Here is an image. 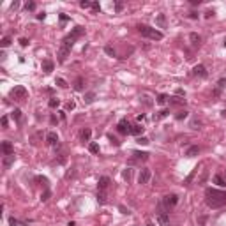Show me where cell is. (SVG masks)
Listing matches in <instances>:
<instances>
[{
  "mask_svg": "<svg viewBox=\"0 0 226 226\" xmlns=\"http://www.w3.org/2000/svg\"><path fill=\"white\" fill-rule=\"evenodd\" d=\"M205 201L210 209H219L226 205V193L219 189H207L205 191Z\"/></svg>",
  "mask_w": 226,
  "mask_h": 226,
  "instance_id": "cell-1",
  "label": "cell"
},
{
  "mask_svg": "<svg viewBox=\"0 0 226 226\" xmlns=\"http://www.w3.org/2000/svg\"><path fill=\"white\" fill-rule=\"evenodd\" d=\"M83 32H85V28H83V27H74L71 34H67V35L64 37V41H62V44H60V46L71 51V48L74 46V42H76V39H80V37L83 35Z\"/></svg>",
  "mask_w": 226,
  "mask_h": 226,
  "instance_id": "cell-2",
  "label": "cell"
},
{
  "mask_svg": "<svg viewBox=\"0 0 226 226\" xmlns=\"http://www.w3.org/2000/svg\"><path fill=\"white\" fill-rule=\"evenodd\" d=\"M138 30H140V34L143 35V37H147V39H152V41H161L164 35H163V32H159L157 28H152V27H147V25H140L138 27Z\"/></svg>",
  "mask_w": 226,
  "mask_h": 226,
  "instance_id": "cell-3",
  "label": "cell"
},
{
  "mask_svg": "<svg viewBox=\"0 0 226 226\" xmlns=\"http://www.w3.org/2000/svg\"><path fill=\"white\" fill-rule=\"evenodd\" d=\"M27 96H28V92H27V88L23 85H16L9 92V97L14 99V101H23V99H27Z\"/></svg>",
  "mask_w": 226,
  "mask_h": 226,
  "instance_id": "cell-4",
  "label": "cell"
},
{
  "mask_svg": "<svg viewBox=\"0 0 226 226\" xmlns=\"http://www.w3.org/2000/svg\"><path fill=\"white\" fill-rule=\"evenodd\" d=\"M177 203H178V196H177V194H166V196L163 198V205H164L166 209H173Z\"/></svg>",
  "mask_w": 226,
  "mask_h": 226,
  "instance_id": "cell-5",
  "label": "cell"
},
{
  "mask_svg": "<svg viewBox=\"0 0 226 226\" xmlns=\"http://www.w3.org/2000/svg\"><path fill=\"white\" fill-rule=\"evenodd\" d=\"M150 177H152V171H150L148 168H143V170H140V177H138V182H140L141 186H145V184H148Z\"/></svg>",
  "mask_w": 226,
  "mask_h": 226,
  "instance_id": "cell-6",
  "label": "cell"
},
{
  "mask_svg": "<svg viewBox=\"0 0 226 226\" xmlns=\"http://www.w3.org/2000/svg\"><path fill=\"white\" fill-rule=\"evenodd\" d=\"M117 131H119L120 134H131V125H129V122H127L125 119H122V120L117 124Z\"/></svg>",
  "mask_w": 226,
  "mask_h": 226,
  "instance_id": "cell-7",
  "label": "cell"
},
{
  "mask_svg": "<svg viewBox=\"0 0 226 226\" xmlns=\"http://www.w3.org/2000/svg\"><path fill=\"white\" fill-rule=\"evenodd\" d=\"M193 74L194 76H200V78H207V69H205V65L203 64H198L193 67Z\"/></svg>",
  "mask_w": 226,
  "mask_h": 226,
  "instance_id": "cell-8",
  "label": "cell"
},
{
  "mask_svg": "<svg viewBox=\"0 0 226 226\" xmlns=\"http://www.w3.org/2000/svg\"><path fill=\"white\" fill-rule=\"evenodd\" d=\"M157 223H159V226H170V216L166 212H159L157 214Z\"/></svg>",
  "mask_w": 226,
  "mask_h": 226,
  "instance_id": "cell-9",
  "label": "cell"
},
{
  "mask_svg": "<svg viewBox=\"0 0 226 226\" xmlns=\"http://www.w3.org/2000/svg\"><path fill=\"white\" fill-rule=\"evenodd\" d=\"M46 143L57 147V145H58V134H57V132H48V134H46Z\"/></svg>",
  "mask_w": 226,
  "mask_h": 226,
  "instance_id": "cell-10",
  "label": "cell"
},
{
  "mask_svg": "<svg viewBox=\"0 0 226 226\" xmlns=\"http://www.w3.org/2000/svg\"><path fill=\"white\" fill-rule=\"evenodd\" d=\"M189 41H191V44H193L194 48H198L200 44H201V35H198L196 32H191L189 34Z\"/></svg>",
  "mask_w": 226,
  "mask_h": 226,
  "instance_id": "cell-11",
  "label": "cell"
},
{
  "mask_svg": "<svg viewBox=\"0 0 226 226\" xmlns=\"http://www.w3.org/2000/svg\"><path fill=\"white\" fill-rule=\"evenodd\" d=\"M110 184H111L110 177H101V178H99V182H97V186H99V189H101V191L108 189V187H110Z\"/></svg>",
  "mask_w": 226,
  "mask_h": 226,
  "instance_id": "cell-12",
  "label": "cell"
},
{
  "mask_svg": "<svg viewBox=\"0 0 226 226\" xmlns=\"http://www.w3.org/2000/svg\"><path fill=\"white\" fill-rule=\"evenodd\" d=\"M90 136H92V131H90L88 127H85V129H81V132H80V140L85 143V141H90Z\"/></svg>",
  "mask_w": 226,
  "mask_h": 226,
  "instance_id": "cell-13",
  "label": "cell"
},
{
  "mask_svg": "<svg viewBox=\"0 0 226 226\" xmlns=\"http://www.w3.org/2000/svg\"><path fill=\"white\" fill-rule=\"evenodd\" d=\"M12 163H14V154H11V155H6V157H4V161H2V166H4V170H9V168L12 166Z\"/></svg>",
  "mask_w": 226,
  "mask_h": 226,
  "instance_id": "cell-14",
  "label": "cell"
},
{
  "mask_svg": "<svg viewBox=\"0 0 226 226\" xmlns=\"http://www.w3.org/2000/svg\"><path fill=\"white\" fill-rule=\"evenodd\" d=\"M143 125H140V124H134V125H131V134H134V136H141V134H143Z\"/></svg>",
  "mask_w": 226,
  "mask_h": 226,
  "instance_id": "cell-15",
  "label": "cell"
},
{
  "mask_svg": "<svg viewBox=\"0 0 226 226\" xmlns=\"http://www.w3.org/2000/svg\"><path fill=\"white\" fill-rule=\"evenodd\" d=\"M2 152H4V155H11V154H14L11 141H4V143H2Z\"/></svg>",
  "mask_w": 226,
  "mask_h": 226,
  "instance_id": "cell-16",
  "label": "cell"
},
{
  "mask_svg": "<svg viewBox=\"0 0 226 226\" xmlns=\"http://www.w3.org/2000/svg\"><path fill=\"white\" fill-rule=\"evenodd\" d=\"M132 155H134V159H138V161H147L148 159V154L147 152H140V150H134Z\"/></svg>",
  "mask_w": 226,
  "mask_h": 226,
  "instance_id": "cell-17",
  "label": "cell"
},
{
  "mask_svg": "<svg viewBox=\"0 0 226 226\" xmlns=\"http://www.w3.org/2000/svg\"><path fill=\"white\" fill-rule=\"evenodd\" d=\"M198 154H200V147H198V145L189 147V148H187V152H186V155H187V157H194V155H198Z\"/></svg>",
  "mask_w": 226,
  "mask_h": 226,
  "instance_id": "cell-18",
  "label": "cell"
},
{
  "mask_svg": "<svg viewBox=\"0 0 226 226\" xmlns=\"http://www.w3.org/2000/svg\"><path fill=\"white\" fill-rule=\"evenodd\" d=\"M214 184H217L219 187H226V180L223 178V175H221V173H217V175L214 177Z\"/></svg>",
  "mask_w": 226,
  "mask_h": 226,
  "instance_id": "cell-19",
  "label": "cell"
},
{
  "mask_svg": "<svg viewBox=\"0 0 226 226\" xmlns=\"http://www.w3.org/2000/svg\"><path fill=\"white\" fill-rule=\"evenodd\" d=\"M42 71L44 73H51L53 71V62L51 60H44L42 62Z\"/></svg>",
  "mask_w": 226,
  "mask_h": 226,
  "instance_id": "cell-20",
  "label": "cell"
},
{
  "mask_svg": "<svg viewBox=\"0 0 226 226\" xmlns=\"http://www.w3.org/2000/svg\"><path fill=\"white\" fill-rule=\"evenodd\" d=\"M155 23L159 25L161 28H164V27H166V16H164V14H157V18H155Z\"/></svg>",
  "mask_w": 226,
  "mask_h": 226,
  "instance_id": "cell-21",
  "label": "cell"
},
{
  "mask_svg": "<svg viewBox=\"0 0 226 226\" xmlns=\"http://www.w3.org/2000/svg\"><path fill=\"white\" fill-rule=\"evenodd\" d=\"M94 99H96V94H94V92H88V94H85V99H83V101H85L87 104H90V103H94Z\"/></svg>",
  "mask_w": 226,
  "mask_h": 226,
  "instance_id": "cell-22",
  "label": "cell"
},
{
  "mask_svg": "<svg viewBox=\"0 0 226 226\" xmlns=\"http://www.w3.org/2000/svg\"><path fill=\"white\" fill-rule=\"evenodd\" d=\"M122 177H124V180H127V182H129L131 177H132V170H131V168H125L124 173H122Z\"/></svg>",
  "mask_w": 226,
  "mask_h": 226,
  "instance_id": "cell-23",
  "label": "cell"
},
{
  "mask_svg": "<svg viewBox=\"0 0 226 226\" xmlns=\"http://www.w3.org/2000/svg\"><path fill=\"white\" fill-rule=\"evenodd\" d=\"M55 83H57L60 88H67V87H69V85H67V81H65V80H62V78H57V80H55Z\"/></svg>",
  "mask_w": 226,
  "mask_h": 226,
  "instance_id": "cell-24",
  "label": "cell"
},
{
  "mask_svg": "<svg viewBox=\"0 0 226 226\" xmlns=\"http://www.w3.org/2000/svg\"><path fill=\"white\" fill-rule=\"evenodd\" d=\"M11 117H12L16 122H19V119H21V110H14V111L11 113Z\"/></svg>",
  "mask_w": 226,
  "mask_h": 226,
  "instance_id": "cell-25",
  "label": "cell"
},
{
  "mask_svg": "<svg viewBox=\"0 0 226 226\" xmlns=\"http://www.w3.org/2000/svg\"><path fill=\"white\" fill-rule=\"evenodd\" d=\"M83 88V78H76L74 81V90H81Z\"/></svg>",
  "mask_w": 226,
  "mask_h": 226,
  "instance_id": "cell-26",
  "label": "cell"
},
{
  "mask_svg": "<svg viewBox=\"0 0 226 226\" xmlns=\"http://www.w3.org/2000/svg\"><path fill=\"white\" fill-rule=\"evenodd\" d=\"M200 127H201V120L193 119V120H191V129H200Z\"/></svg>",
  "mask_w": 226,
  "mask_h": 226,
  "instance_id": "cell-27",
  "label": "cell"
},
{
  "mask_svg": "<svg viewBox=\"0 0 226 226\" xmlns=\"http://www.w3.org/2000/svg\"><path fill=\"white\" fill-rule=\"evenodd\" d=\"M166 101H168V96H166V94L157 96V104H166Z\"/></svg>",
  "mask_w": 226,
  "mask_h": 226,
  "instance_id": "cell-28",
  "label": "cell"
},
{
  "mask_svg": "<svg viewBox=\"0 0 226 226\" xmlns=\"http://www.w3.org/2000/svg\"><path fill=\"white\" fill-rule=\"evenodd\" d=\"M88 150L92 152V154H99V145H97V143H90V145H88Z\"/></svg>",
  "mask_w": 226,
  "mask_h": 226,
  "instance_id": "cell-29",
  "label": "cell"
},
{
  "mask_svg": "<svg viewBox=\"0 0 226 226\" xmlns=\"http://www.w3.org/2000/svg\"><path fill=\"white\" fill-rule=\"evenodd\" d=\"M58 104H60V101H58V99H55V97H53V99H50V103H48V106H50V108H53V110H55V108H58Z\"/></svg>",
  "mask_w": 226,
  "mask_h": 226,
  "instance_id": "cell-30",
  "label": "cell"
},
{
  "mask_svg": "<svg viewBox=\"0 0 226 226\" xmlns=\"http://www.w3.org/2000/svg\"><path fill=\"white\" fill-rule=\"evenodd\" d=\"M97 201H99V203H104V201H106V193H104V191H99V193H97Z\"/></svg>",
  "mask_w": 226,
  "mask_h": 226,
  "instance_id": "cell-31",
  "label": "cell"
},
{
  "mask_svg": "<svg viewBox=\"0 0 226 226\" xmlns=\"http://www.w3.org/2000/svg\"><path fill=\"white\" fill-rule=\"evenodd\" d=\"M168 115H170V111H168V110H161V111L155 115V119H164V117H168Z\"/></svg>",
  "mask_w": 226,
  "mask_h": 226,
  "instance_id": "cell-32",
  "label": "cell"
},
{
  "mask_svg": "<svg viewBox=\"0 0 226 226\" xmlns=\"http://www.w3.org/2000/svg\"><path fill=\"white\" fill-rule=\"evenodd\" d=\"M9 44H11V37H4L2 41H0V46H2V48H7Z\"/></svg>",
  "mask_w": 226,
  "mask_h": 226,
  "instance_id": "cell-33",
  "label": "cell"
},
{
  "mask_svg": "<svg viewBox=\"0 0 226 226\" xmlns=\"http://www.w3.org/2000/svg\"><path fill=\"white\" fill-rule=\"evenodd\" d=\"M186 117H187V111H186V110H184V111H178L177 115H175L177 120H182V119H186Z\"/></svg>",
  "mask_w": 226,
  "mask_h": 226,
  "instance_id": "cell-34",
  "label": "cell"
},
{
  "mask_svg": "<svg viewBox=\"0 0 226 226\" xmlns=\"http://www.w3.org/2000/svg\"><path fill=\"white\" fill-rule=\"evenodd\" d=\"M80 6H81V9H88V7H92V2H88V0H81Z\"/></svg>",
  "mask_w": 226,
  "mask_h": 226,
  "instance_id": "cell-35",
  "label": "cell"
},
{
  "mask_svg": "<svg viewBox=\"0 0 226 226\" xmlns=\"http://www.w3.org/2000/svg\"><path fill=\"white\" fill-rule=\"evenodd\" d=\"M104 53H108L110 57H115V50H113L111 46H104Z\"/></svg>",
  "mask_w": 226,
  "mask_h": 226,
  "instance_id": "cell-36",
  "label": "cell"
},
{
  "mask_svg": "<svg viewBox=\"0 0 226 226\" xmlns=\"http://www.w3.org/2000/svg\"><path fill=\"white\" fill-rule=\"evenodd\" d=\"M196 171H198V168H194V170H193V173H191V175H189V177L186 178V184H191V182H193V178H194V175H196Z\"/></svg>",
  "mask_w": 226,
  "mask_h": 226,
  "instance_id": "cell-37",
  "label": "cell"
},
{
  "mask_svg": "<svg viewBox=\"0 0 226 226\" xmlns=\"http://www.w3.org/2000/svg\"><path fill=\"white\" fill-rule=\"evenodd\" d=\"M50 196H51V193H50V191L46 189V191H44V193H42V196H41V200H42V201H48V200H50Z\"/></svg>",
  "mask_w": 226,
  "mask_h": 226,
  "instance_id": "cell-38",
  "label": "cell"
},
{
  "mask_svg": "<svg viewBox=\"0 0 226 226\" xmlns=\"http://www.w3.org/2000/svg\"><path fill=\"white\" fill-rule=\"evenodd\" d=\"M0 124H2V129H7V124H9V119L4 115L2 117V120H0Z\"/></svg>",
  "mask_w": 226,
  "mask_h": 226,
  "instance_id": "cell-39",
  "label": "cell"
},
{
  "mask_svg": "<svg viewBox=\"0 0 226 226\" xmlns=\"http://www.w3.org/2000/svg\"><path fill=\"white\" fill-rule=\"evenodd\" d=\"M136 141H138L140 145H148V138H145V136H140Z\"/></svg>",
  "mask_w": 226,
  "mask_h": 226,
  "instance_id": "cell-40",
  "label": "cell"
},
{
  "mask_svg": "<svg viewBox=\"0 0 226 226\" xmlns=\"http://www.w3.org/2000/svg\"><path fill=\"white\" fill-rule=\"evenodd\" d=\"M25 9H27V11H34V9H35V4H34V2H27V4H25Z\"/></svg>",
  "mask_w": 226,
  "mask_h": 226,
  "instance_id": "cell-41",
  "label": "cell"
},
{
  "mask_svg": "<svg viewBox=\"0 0 226 226\" xmlns=\"http://www.w3.org/2000/svg\"><path fill=\"white\" fill-rule=\"evenodd\" d=\"M92 11H94V12H99V11H101L99 2H92Z\"/></svg>",
  "mask_w": 226,
  "mask_h": 226,
  "instance_id": "cell-42",
  "label": "cell"
},
{
  "mask_svg": "<svg viewBox=\"0 0 226 226\" xmlns=\"http://www.w3.org/2000/svg\"><path fill=\"white\" fill-rule=\"evenodd\" d=\"M217 85H219V87H221V88H226V78H221V80H219V83H217Z\"/></svg>",
  "mask_w": 226,
  "mask_h": 226,
  "instance_id": "cell-43",
  "label": "cell"
},
{
  "mask_svg": "<svg viewBox=\"0 0 226 226\" xmlns=\"http://www.w3.org/2000/svg\"><path fill=\"white\" fill-rule=\"evenodd\" d=\"M74 106H76V104H74V101H69V103L65 104V108H67V110H74Z\"/></svg>",
  "mask_w": 226,
  "mask_h": 226,
  "instance_id": "cell-44",
  "label": "cell"
},
{
  "mask_svg": "<svg viewBox=\"0 0 226 226\" xmlns=\"http://www.w3.org/2000/svg\"><path fill=\"white\" fill-rule=\"evenodd\" d=\"M19 44H21V46H27V44H28V39L21 37V39H19Z\"/></svg>",
  "mask_w": 226,
  "mask_h": 226,
  "instance_id": "cell-45",
  "label": "cell"
},
{
  "mask_svg": "<svg viewBox=\"0 0 226 226\" xmlns=\"http://www.w3.org/2000/svg\"><path fill=\"white\" fill-rule=\"evenodd\" d=\"M186 99H180V97H173V103H177V104H182Z\"/></svg>",
  "mask_w": 226,
  "mask_h": 226,
  "instance_id": "cell-46",
  "label": "cell"
},
{
  "mask_svg": "<svg viewBox=\"0 0 226 226\" xmlns=\"http://www.w3.org/2000/svg\"><path fill=\"white\" fill-rule=\"evenodd\" d=\"M9 224H11V226H18V221H16L14 217H11V219H9Z\"/></svg>",
  "mask_w": 226,
  "mask_h": 226,
  "instance_id": "cell-47",
  "label": "cell"
},
{
  "mask_svg": "<svg viewBox=\"0 0 226 226\" xmlns=\"http://www.w3.org/2000/svg\"><path fill=\"white\" fill-rule=\"evenodd\" d=\"M67 19H69V18H67L65 14H60V21H62V23H65V21H67Z\"/></svg>",
  "mask_w": 226,
  "mask_h": 226,
  "instance_id": "cell-48",
  "label": "cell"
},
{
  "mask_svg": "<svg viewBox=\"0 0 226 226\" xmlns=\"http://www.w3.org/2000/svg\"><path fill=\"white\" fill-rule=\"evenodd\" d=\"M191 4H193V6H200V4H201V0H191Z\"/></svg>",
  "mask_w": 226,
  "mask_h": 226,
  "instance_id": "cell-49",
  "label": "cell"
},
{
  "mask_svg": "<svg viewBox=\"0 0 226 226\" xmlns=\"http://www.w3.org/2000/svg\"><path fill=\"white\" fill-rule=\"evenodd\" d=\"M210 16H214V11H207L205 12V18H210Z\"/></svg>",
  "mask_w": 226,
  "mask_h": 226,
  "instance_id": "cell-50",
  "label": "cell"
},
{
  "mask_svg": "<svg viewBox=\"0 0 226 226\" xmlns=\"http://www.w3.org/2000/svg\"><path fill=\"white\" fill-rule=\"evenodd\" d=\"M189 18H193V19H196V18H198V12H191V14H189Z\"/></svg>",
  "mask_w": 226,
  "mask_h": 226,
  "instance_id": "cell-51",
  "label": "cell"
},
{
  "mask_svg": "<svg viewBox=\"0 0 226 226\" xmlns=\"http://www.w3.org/2000/svg\"><path fill=\"white\" fill-rule=\"evenodd\" d=\"M115 9H117V11H120V9H122V4H120V2H117V6H115Z\"/></svg>",
  "mask_w": 226,
  "mask_h": 226,
  "instance_id": "cell-52",
  "label": "cell"
},
{
  "mask_svg": "<svg viewBox=\"0 0 226 226\" xmlns=\"http://www.w3.org/2000/svg\"><path fill=\"white\" fill-rule=\"evenodd\" d=\"M223 117H224V119H226V110H224V111H223Z\"/></svg>",
  "mask_w": 226,
  "mask_h": 226,
  "instance_id": "cell-53",
  "label": "cell"
},
{
  "mask_svg": "<svg viewBox=\"0 0 226 226\" xmlns=\"http://www.w3.org/2000/svg\"><path fill=\"white\" fill-rule=\"evenodd\" d=\"M147 226H154V224H150V223H148V224H147Z\"/></svg>",
  "mask_w": 226,
  "mask_h": 226,
  "instance_id": "cell-54",
  "label": "cell"
},
{
  "mask_svg": "<svg viewBox=\"0 0 226 226\" xmlns=\"http://www.w3.org/2000/svg\"><path fill=\"white\" fill-rule=\"evenodd\" d=\"M224 46H226V41H224Z\"/></svg>",
  "mask_w": 226,
  "mask_h": 226,
  "instance_id": "cell-55",
  "label": "cell"
}]
</instances>
